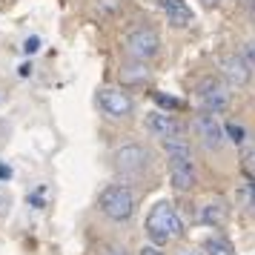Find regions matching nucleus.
I'll return each instance as SVG.
<instances>
[{"label": "nucleus", "mask_w": 255, "mask_h": 255, "mask_svg": "<svg viewBox=\"0 0 255 255\" xmlns=\"http://www.w3.org/2000/svg\"><path fill=\"white\" fill-rule=\"evenodd\" d=\"M152 98H155V101H158L161 106H181L178 101H172V98H166V95H161V92H155Z\"/></svg>", "instance_id": "obj_19"}, {"label": "nucleus", "mask_w": 255, "mask_h": 255, "mask_svg": "<svg viewBox=\"0 0 255 255\" xmlns=\"http://www.w3.org/2000/svg\"><path fill=\"white\" fill-rule=\"evenodd\" d=\"M101 12H115V0H101Z\"/></svg>", "instance_id": "obj_22"}, {"label": "nucleus", "mask_w": 255, "mask_h": 255, "mask_svg": "<svg viewBox=\"0 0 255 255\" xmlns=\"http://www.w3.org/2000/svg\"><path fill=\"white\" fill-rule=\"evenodd\" d=\"M163 152L169 155V161H192V146L184 138H163Z\"/></svg>", "instance_id": "obj_12"}, {"label": "nucleus", "mask_w": 255, "mask_h": 255, "mask_svg": "<svg viewBox=\"0 0 255 255\" xmlns=\"http://www.w3.org/2000/svg\"><path fill=\"white\" fill-rule=\"evenodd\" d=\"M218 66H221V72H224V78H227L232 86H247L250 78H253V69H250V63H247L241 55L227 52V55L218 58Z\"/></svg>", "instance_id": "obj_7"}, {"label": "nucleus", "mask_w": 255, "mask_h": 255, "mask_svg": "<svg viewBox=\"0 0 255 255\" xmlns=\"http://www.w3.org/2000/svg\"><path fill=\"white\" fill-rule=\"evenodd\" d=\"M204 253L207 255H235V247H232L227 238H221V235H212L204 241Z\"/></svg>", "instance_id": "obj_15"}, {"label": "nucleus", "mask_w": 255, "mask_h": 255, "mask_svg": "<svg viewBox=\"0 0 255 255\" xmlns=\"http://www.w3.org/2000/svg\"><path fill=\"white\" fill-rule=\"evenodd\" d=\"M169 181L178 192H189L198 181L195 161H169Z\"/></svg>", "instance_id": "obj_8"}, {"label": "nucleus", "mask_w": 255, "mask_h": 255, "mask_svg": "<svg viewBox=\"0 0 255 255\" xmlns=\"http://www.w3.org/2000/svg\"><path fill=\"white\" fill-rule=\"evenodd\" d=\"M238 3H241V9H253L255 0H238Z\"/></svg>", "instance_id": "obj_25"}, {"label": "nucleus", "mask_w": 255, "mask_h": 255, "mask_svg": "<svg viewBox=\"0 0 255 255\" xmlns=\"http://www.w3.org/2000/svg\"><path fill=\"white\" fill-rule=\"evenodd\" d=\"M118 255H121V253H118Z\"/></svg>", "instance_id": "obj_27"}, {"label": "nucleus", "mask_w": 255, "mask_h": 255, "mask_svg": "<svg viewBox=\"0 0 255 255\" xmlns=\"http://www.w3.org/2000/svg\"><path fill=\"white\" fill-rule=\"evenodd\" d=\"M224 135H230V138L235 140V143H241V140L247 138V132H244L241 127H235V124H230V127L224 129Z\"/></svg>", "instance_id": "obj_17"}, {"label": "nucleus", "mask_w": 255, "mask_h": 255, "mask_svg": "<svg viewBox=\"0 0 255 255\" xmlns=\"http://www.w3.org/2000/svg\"><path fill=\"white\" fill-rule=\"evenodd\" d=\"M140 255H161V253H158L155 247H143V250H140Z\"/></svg>", "instance_id": "obj_23"}, {"label": "nucleus", "mask_w": 255, "mask_h": 255, "mask_svg": "<svg viewBox=\"0 0 255 255\" xmlns=\"http://www.w3.org/2000/svg\"><path fill=\"white\" fill-rule=\"evenodd\" d=\"M9 178H12V169H9L6 163L0 161V181H9Z\"/></svg>", "instance_id": "obj_20"}, {"label": "nucleus", "mask_w": 255, "mask_h": 255, "mask_svg": "<svg viewBox=\"0 0 255 255\" xmlns=\"http://www.w3.org/2000/svg\"><path fill=\"white\" fill-rule=\"evenodd\" d=\"M244 60L255 66V43H250V46H247V58H244Z\"/></svg>", "instance_id": "obj_21"}, {"label": "nucleus", "mask_w": 255, "mask_h": 255, "mask_svg": "<svg viewBox=\"0 0 255 255\" xmlns=\"http://www.w3.org/2000/svg\"><path fill=\"white\" fill-rule=\"evenodd\" d=\"M201 3H204V6H207V9H215V6H218L221 0H201Z\"/></svg>", "instance_id": "obj_24"}, {"label": "nucleus", "mask_w": 255, "mask_h": 255, "mask_svg": "<svg viewBox=\"0 0 255 255\" xmlns=\"http://www.w3.org/2000/svg\"><path fill=\"white\" fill-rule=\"evenodd\" d=\"M98 207H101V212H104L106 218L127 221L135 212V192L124 184L106 186L104 192H101V198H98Z\"/></svg>", "instance_id": "obj_2"}, {"label": "nucleus", "mask_w": 255, "mask_h": 255, "mask_svg": "<svg viewBox=\"0 0 255 255\" xmlns=\"http://www.w3.org/2000/svg\"><path fill=\"white\" fill-rule=\"evenodd\" d=\"M112 163H115L118 172H124V175H140V172H146V166H149V149L140 146V143H127V146L115 149Z\"/></svg>", "instance_id": "obj_3"}, {"label": "nucleus", "mask_w": 255, "mask_h": 255, "mask_svg": "<svg viewBox=\"0 0 255 255\" xmlns=\"http://www.w3.org/2000/svg\"><path fill=\"white\" fill-rule=\"evenodd\" d=\"M143 124H146V129H149L155 138H161V140L163 138H178V135H181V124H178L172 115H166V112H149Z\"/></svg>", "instance_id": "obj_9"}, {"label": "nucleus", "mask_w": 255, "mask_h": 255, "mask_svg": "<svg viewBox=\"0 0 255 255\" xmlns=\"http://www.w3.org/2000/svg\"><path fill=\"white\" fill-rule=\"evenodd\" d=\"M250 12H253V20H255V3H253V9H250Z\"/></svg>", "instance_id": "obj_26"}, {"label": "nucleus", "mask_w": 255, "mask_h": 255, "mask_svg": "<svg viewBox=\"0 0 255 255\" xmlns=\"http://www.w3.org/2000/svg\"><path fill=\"white\" fill-rule=\"evenodd\" d=\"M198 221L207 227H221L227 221V209H224V204H204L198 209Z\"/></svg>", "instance_id": "obj_13"}, {"label": "nucleus", "mask_w": 255, "mask_h": 255, "mask_svg": "<svg viewBox=\"0 0 255 255\" xmlns=\"http://www.w3.org/2000/svg\"><path fill=\"white\" fill-rule=\"evenodd\" d=\"M146 235H149L152 247H163V244H169L172 238L184 235V221L172 209L169 201L155 204V209H152L149 218H146Z\"/></svg>", "instance_id": "obj_1"}, {"label": "nucleus", "mask_w": 255, "mask_h": 255, "mask_svg": "<svg viewBox=\"0 0 255 255\" xmlns=\"http://www.w3.org/2000/svg\"><path fill=\"white\" fill-rule=\"evenodd\" d=\"M241 163L247 175L255 172V138H250V135L241 140Z\"/></svg>", "instance_id": "obj_16"}, {"label": "nucleus", "mask_w": 255, "mask_h": 255, "mask_svg": "<svg viewBox=\"0 0 255 255\" xmlns=\"http://www.w3.org/2000/svg\"><path fill=\"white\" fill-rule=\"evenodd\" d=\"M158 49H161V37L155 29L149 26H140V29H132L127 35V52L132 55L135 60H149L158 55Z\"/></svg>", "instance_id": "obj_4"}, {"label": "nucleus", "mask_w": 255, "mask_h": 255, "mask_svg": "<svg viewBox=\"0 0 255 255\" xmlns=\"http://www.w3.org/2000/svg\"><path fill=\"white\" fill-rule=\"evenodd\" d=\"M95 104H98V109H101L106 118H118V121H121V118L132 115V101H129V95L115 89V86H104V89L98 92V98H95Z\"/></svg>", "instance_id": "obj_6"}, {"label": "nucleus", "mask_w": 255, "mask_h": 255, "mask_svg": "<svg viewBox=\"0 0 255 255\" xmlns=\"http://www.w3.org/2000/svg\"><path fill=\"white\" fill-rule=\"evenodd\" d=\"M121 81L127 83V86H143V83L149 81V69H146V66H140V63L124 66V69H121Z\"/></svg>", "instance_id": "obj_14"}, {"label": "nucleus", "mask_w": 255, "mask_h": 255, "mask_svg": "<svg viewBox=\"0 0 255 255\" xmlns=\"http://www.w3.org/2000/svg\"><path fill=\"white\" fill-rule=\"evenodd\" d=\"M195 95H198V101H201V106L209 109V112H227V106H230L227 86L218 78H201Z\"/></svg>", "instance_id": "obj_5"}, {"label": "nucleus", "mask_w": 255, "mask_h": 255, "mask_svg": "<svg viewBox=\"0 0 255 255\" xmlns=\"http://www.w3.org/2000/svg\"><path fill=\"white\" fill-rule=\"evenodd\" d=\"M158 6H161L163 14L169 17V23L181 26V29H184V26H189V23H192V17H195V14H192V9L186 6L184 0H158Z\"/></svg>", "instance_id": "obj_11"}, {"label": "nucleus", "mask_w": 255, "mask_h": 255, "mask_svg": "<svg viewBox=\"0 0 255 255\" xmlns=\"http://www.w3.org/2000/svg\"><path fill=\"white\" fill-rule=\"evenodd\" d=\"M37 49H40V37H29V40L23 43V52H26V55H35Z\"/></svg>", "instance_id": "obj_18"}, {"label": "nucleus", "mask_w": 255, "mask_h": 255, "mask_svg": "<svg viewBox=\"0 0 255 255\" xmlns=\"http://www.w3.org/2000/svg\"><path fill=\"white\" fill-rule=\"evenodd\" d=\"M195 132H198V138L204 140V146H209V149H218L224 143V129H221V124L212 115H198Z\"/></svg>", "instance_id": "obj_10"}]
</instances>
